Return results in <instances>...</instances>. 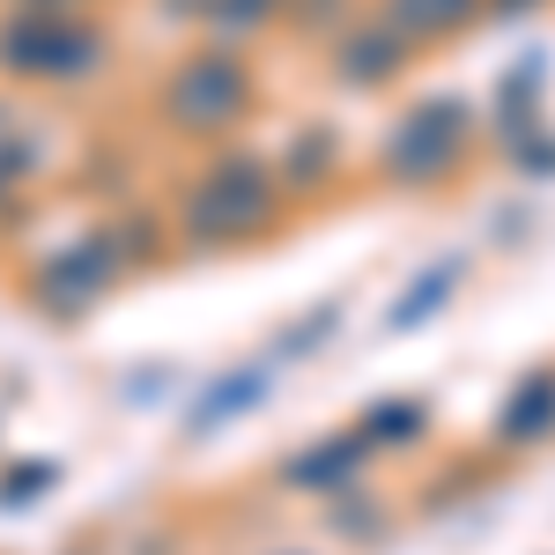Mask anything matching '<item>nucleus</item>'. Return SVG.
<instances>
[{
	"instance_id": "obj_13",
	"label": "nucleus",
	"mask_w": 555,
	"mask_h": 555,
	"mask_svg": "<svg viewBox=\"0 0 555 555\" xmlns=\"http://www.w3.org/2000/svg\"><path fill=\"white\" fill-rule=\"evenodd\" d=\"M548 127V104H541V60H526L518 75H504L496 82V141L512 149L518 133Z\"/></svg>"
},
{
	"instance_id": "obj_16",
	"label": "nucleus",
	"mask_w": 555,
	"mask_h": 555,
	"mask_svg": "<svg viewBox=\"0 0 555 555\" xmlns=\"http://www.w3.org/2000/svg\"><path fill=\"white\" fill-rule=\"evenodd\" d=\"M356 15V0H289V30H304L311 44H326Z\"/></svg>"
},
{
	"instance_id": "obj_19",
	"label": "nucleus",
	"mask_w": 555,
	"mask_h": 555,
	"mask_svg": "<svg viewBox=\"0 0 555 555\" xmlns=\"http://www.w3.org/2000/svg\"><path fill=\"white\" fill-rule=\"evenodd\" d=\"M548 0H489V23H526V15H541Z\"/></svg>"
},
{
	"instance_id": "obj_12",
	"label": "nucleus",
	"mask_w": 555,
	"mask_h": 555,
	"mask_svg": "<svg viewBox=\"0 0 555 555\" xmlns=\"http://www.w3.org/2000/svg\"><path fill=\"white\" fill-rule=\"evenodd\" d=\"M274 23H289V0H201V38L230 52L259 44Z\"/></svg>"
},
{
	"instance_id": "obj_15",
	"label": "nucleus",
	"mask_w": 555,
	"mask_h": 555,
	"mask_svg": "<svg viewBox=\"0 0 555 555\" xmlns=\"http://www.w3.org/2000/svg\"><path fill=\"white\" fill-rule=\"evenodd\" d=\"M326 504H334V512H326V518L341 526L348 541H378V533H385V518H378L385 504H371V496H356V481H348V489H334Z\"/></svg>"
},
{
	"instance_id": "obj_7",
	"label": "nucleus",
	"mask_w": 555,
	"mask_h": 555,
	"mask_svg": "<svg viewBox=\"0 0 555 555\" xmlns=\"http://www.w3.org/2000/svg\"><path fill=\"white\" fill-rule=\"evenodd\" d=\"M274 178H282V193H289V201H326V193H341V178H348V133L334 127V119L297 127L282 149H274Z\"/></svg>"
},
{
	"instance_id": "obj_5",
	"label": "nucleus",
	"mask_w": 555,
	"mask_h": 555,
	"mask_svg": "<svg viewBox=\"0 0 555 555\" xmlns=\"http://www.w3.org/2000/svg\"><path fill=\"white\" fill-rule=\"evenodd\" d=\"M326 75H334V89H348V96H385V89H400L415 75V52L363 8V15H348L341 30L326 38Z\"/></svg>"
},
{
	"instance_id": "obj_4",
	"label": "nucleus",
	"mask_w": 555,
	"mask_h": 555,
	"mask_svg": "<svg viewBox=\"0 0 555 555\" xmlns=\"http://www.w3.org/2000/svg\"><path fill=\"white\" fill-rule=\"evenodd\" d=\"M112 60V30L82 23L75 8H23L0 30V67H15L23 82H89Z\"/></svg>"
},
{
	"instance_id": "obj_3",
	"label": "nucleus",
	"mask_w": 555,
	"mask_h": 555,
	"mask_svg": "<svg viewBox=\"0 0 555 555\" xmlns=\"http://www.w3.org/2000/svg\"><path fill=\"white\" fill-rule=\"evenodd\" d=\"M259 112V67L230 44H193L156 89V119L178 141H237V127Z\"/></svg>"
},
{
	"instance_id": "obj_9",
	"label": "nucleus",
	"mask_w": 555,
	"mask_h": 555,
	"mask_svg": "<svg viewBox=\"0 0 555 555\" xmlns=\"http://www.w3.org/2000/svg\"><path fill=\"white\" fill-rule=\"evenodd\" d=\"M371 460H378V452L363 444V429H341V437L304 444L297 460L282 467V481H289V489H311V496H334V489H348V481L371 467Z\"/></svg>"
},
{
	"instance_id": "obj_20",
	"label": "nucleus",
	"mask_w": 555,
	"mask_h": 555,
	"mask_svg": "<svg viewBox=\"0 0 555 555\" xmlns=\"http://www.w3.org/2000/svg\"><path fill=\"white\" fill-rule=\"evenodd\" d=\"M30 8H82V0H30Z\"/></svg>"
},
{
	"instance_id": "obj_10",
	"label": "nucleus",
	"mask_w": 555,
	"mask_h": 555,
	"mask_svg": "<svg viewBox=\"0 0 555 555\" xmlns=\"http://www.w3.org/2000/svg\"><path fill=\"white\" fill-rule=\"evenodd\" d=\"M460 282H467V259H429L423 274L400 289V297L385 304V334H423L437 311H452V297H460Z\"/></svg>"
},
{
	"instance_id": "obj_11",
	"label": "nucleus",
	"mask_w": 555,
	"mask_h": 555,
	"mask_svg": "<svg viewBox=\"0 0 555 555\" xmlns=\"http://www.w3.org/2000/svg\"><path fill=\"white\" fill-rule=\"evenodd\" d=\"M356 429H363L371 452H423L437 415H429V400H415V392H392V400H378V408H363Z\"/></svg>"
},
{
	"instance_id": "obj_6",
	"label": "nucleus",
	"mask_w": 555,
	"mask_h": 555,
	"mask_svg": "<svg viewBox=\"0 0 555 555\" xmlns=\"http://www.w3.org/2000/svg\"><path fill=\"white\" fill-rule=\"evenodd\" d=\"M371 15H378L415 60H429V52H444V44L474 38V30L489 23V0H371Z\"/></svg>"
},
{
	"instance_id": "obj_2",
	"label": "nucleus",
	"mask_w": 555,
	"mask_h": 555,
	"mask_svg": "<svg viewBox=\"0 0 555 555\" xmlns=\"http://www.w3.org/2000/svg\"><path fill=\"white\" fill-rule=\"evenodd\" d=\"M289 215V193L274 178V156L259 149H237V141H215V156L193 171L185 201H178V222L201 253H230V245H259L274 222Z\"/></svg>"
},
{
	"instance_id": "obj_17",
	"label": "nucleus",
	"mask_w": 555,
	"mask_h": 555,
	"mask_svg": "<svg viewBox=\"0 0 555 555\" xmlns=\"http://www.w3.org/2000/svg\"><path fill=\"white\" fill-rule=\"evenodd\" d=\"M504 156H512V164H518L526 178H555V127H533V133H518V141L504 149Z\"/></svg>"
},
{
	"instance_id": "obj_14",
	"label": "nucleus",
	"mask_w": 555,
	"mask_h": 555,
	"mask_svg": "<svg viewBox=\"0 0 555 555\" xmlns=\"http://www.w3.org/2000/svg\"><path fill=\"white\" fill-rule=\"evenodd\" d=\"M259 385H267V371H237V378H222L215 385V400L193 415V429H215V423H230V415H245L259 400Z\"/></svg>"
},
{
	"instance_id": "obj_18",
	"label": "nucleus",
	"mask_w": 555,
	"mask_h": 555,
	"mask_svg": "<svg viewBox=\"0 0 555 555\" xmlns=\"http://www.w3.org/2000/svg\"><path fill=\"white\" fill-rule=\"evenodd\" d=\"M326 326H341V304H319V311H311V319H304L297 334H289V341H282V356H311V348L326 341Z\"/></svg>"
},
{
	"instance_id": "obj_8",
	"label": "nucleus",
	"mask_w": 555,
	"mask_h": 555,
	"mask_svg": "<svg viewBox=\"0 0 555 555\" xmlns=\"http://www.w3.org/2000/svg\"><path fill=\"white\" fill-rule=\"evenodd\" d=\"M548 437H555V363H533V371H518L512 392L496 400L489 444H496V452H533V444H548Z\"/></svg>"
},
{
	"instance_id": "obj_1",
	"label": "nucleus",
	"mask_w": 555,
	"mask_h": 555,
	"mask_svg": "<svg viewBox=\"0 0 555 555\" xmlns=\"http://www.w3.org/2000/svg\"><path fill=\"white\" fill-rule=\"evenodd\" d=\"M474 156H481V104L467 89H415L385 119L378 149H371V178L385 193L429 201V193H452L474 171Z\"/></svg>"
}]
</instances>
